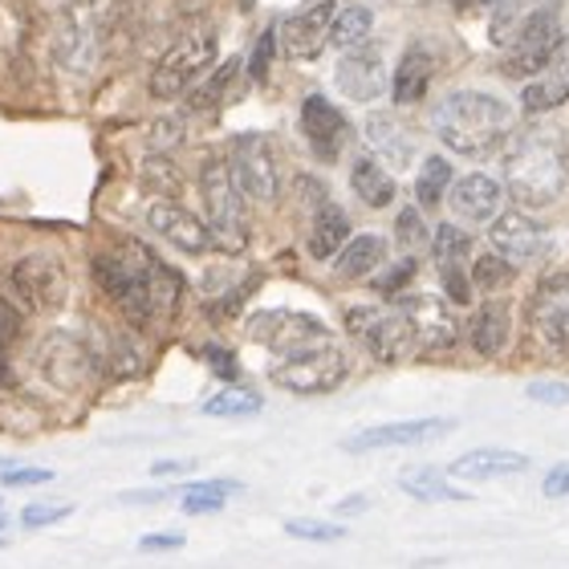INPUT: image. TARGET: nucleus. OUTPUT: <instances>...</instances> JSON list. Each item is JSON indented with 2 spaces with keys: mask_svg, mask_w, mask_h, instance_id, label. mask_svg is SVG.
Here are the masks:
<instances>
[{
  "mask_svg": "<svg viewBox=\"0 0 569 569\" xmlns=\"http://www.w3.org/2000/svg\"><path fill=\"white\" fill-rule=\"evenodd\" d=\"M367 142H370V151H375V159H382V163H391V167H407L416 159V139H411L403 122L395 119V114H387V110H375L367 119Z\"/></svg>",
  "mask_w": 569,
  "mask_h": 569,
  "instance_id": "a878e982",
  "label": "nucleus"
},
{
  "mask_svg": "<svg viewBox=\"0 0 569 569\" xmlns=\"http://www.w3.org/2000/svg\"><path fill=\"white\" fill-rule=\"evenodd\" d=\"M94 367H98V355L94 350H86V346L78 342V338H70V333H53V338L41 346V370H46L58 387H66V391H73Z\"/></svg>",
  "mask_w": 569,
  "mask_h": 569,
  "instance_id": "4be33fe9",
  "label": "nucleus"
},
{
  "mask_svg": "<svg viewBox=\"0 0 569 569\" xmlns=\"http://www.w3.org/2000/svg\"><path fill=\"white\" fill-rule=\"evenodd\" d=\"M569 102V33L561 37V46L553 49V58L541 66V73H533L521 86V110L525 114H549Z\"/></svg>",
  "mask_w": 569,
  "mask_h": 569,
  "instance_id": "aec40b11",
  "label": "nucleus"
},
{
  "mask_svg": "<svg viewBox=\"0 0 569 569\" xmlns=\"http://www.w3.org/2000/svg\"><path fill=\"white\" fill-rule=\"evenodd\" d=\"M439 281H443V293H448L451 306H468L472 301V273H468V264H439Z\"/></svg>",
  "mask_w": 569,
  "mask_h": 569,
  "instance_id": "a19ab883",
  "label": "nucleus"
},
{
  "mask_svg": "<svg viewBox=\"0 0 569 569\" xmlns=\"http://www.w3.org/2000/svg\"><path fill=\"white\" fill-rule=\"evenodd\" d=\"M53 472L49 468H9V472H0V485L4 488H29V485H49Z\"/></svg>",
  "mask_w": 569,
  "mask_h": 569,
  "instance_id": "a18cd8bd",
  "label": "nucleus"
},
{
  "mask_svg": "<svg viewBox=\"0 0 569 569\" xmlns=\"http://www.w3.org/2000/svg\"><path fill=\"white\" fill-rule=\"evenodd\" d=\"M431 78H436V53L423 41H411L391 73V98L399 107H419L431 90Z\"/></svg>",
  "mask_w": 569,
  "mask_h": 569,
  "instance_id": "5701e85b",
  "label": "nucleus"
},
{
  "mask_svg": "<svg viewBox=\"0 0 569 569\" xmlns=\"http://www.w3.org/2000/svg\"><path fill=\"white\" fill-rule=\"evenodd\" d=\"M142 553H163V549H183V533H151L139 541Z\"/></svg>",
  "mask_w": 569,
  "mask_h": 569,
  "instance_id": "8fccbe9b",
  "label": "nucleus"
},
{
  "mask_svg": "<svg viewBox=\"0 0 569 569\" xmlns=\"http://www.w3.org/2000/svg\"><path fill=\"white\" fill-rule=\"evenodd\" d=\"M370 29H375V12L367 4H346V9L333 12L330 24V46L338 49H358L370 41Z\"/></svg>",
  "mask_w": 569,
  "mask_h": 569,
  "instance_id": "7c9ffc66",
  "label": "nucleus"
},
{
  "mask_svg": "<svg viewBox=\"0 0 569 569\" xmlns=\"http://www.w3.org/2000/svg\"><path fill=\"white\" fill-rule=\"evenodd\" d=\"M216 58H220V37H216V29L212 24H196V29H188L176 46L167 49L163 58L154 61L147 90H151V98H159V102H171V98L188 94L191 86L212 70Z\"/></svg>",
  "mask_w": 569,
  "mask_h": 569,
  "instance_id": "39448f33",
  "label": "nucleus"
},
{
  "mask_svg": "<svg viewBox=\"0 0 569 569\" xmlns=\"http://www.w3.org/2000/svg\"><path fill=\"white\" fill-rule=\"evenodd\" d=\"M191 468H196L191 460H154L151 476L154 480H171V476H183V472H191Z\"/></svg>",
  "mask_w": 569,
  "mask_h": 569,
  "instance_id": "3c124183",
  "label": "nucleus"
},
{
  "mask_svg": "<svg viewBox=\"0 0 569 569\" xmlns=\"http://www.w3.org/2000/svg\"><path fill=\"white\" fill-rule=\"evenodd\" d=\"M561 17L553 9H533L521 21V29L505 41V53H500V73L505 78H517V82H529L533 73H541L553 49L561 46Z\"/></svg>",
  "mask_w": 569,
  "mask_h": 569,
  "instance_id": "1a4fd4ad",
  "label": "nucleus"
},
{
  "mask_svg": "<svg viewBox=\"0 0 569 569\" xmlns=\"http://www.w3.org/2000/svg\"><path fill=\"white\" fill-rule=\"evenodd\" d=\"M512 277H517V269H512L505 257H497V252H488V257H476L472 261V289L497 293V289H505Z\"/></svg>",
  "mask_w": 569,
  "mask_h": 569,
  "instance_id": "e433bc0d",
  "label": "nucleus"
},
{
  "mask_svg": "<svg viewBox=\"0 0 569 569\" xmlns=\"http://www.w3.org/2000/svg\"><path fill=\"white\" fill-rule=\"evenodd\" d=\"M338 12V0H309L306 9L284 17L277 24V46L289 61H313L330 46V24Z\"/></svg>",
  "mask_w": 569,
  "mask_h": 569,
  "instance_id": "f8f14e48",
  "label": "nucleus"
},
{
  "mask_svg": "<svg viewBox=\"0 0 569 569\" xmlns=\"http://www.w3.org/2000/svg\"><path fill=\"white\" fill-rule=\"evenodd\" d=\"M9 289L29 313H58L70 301V273L53 252H24L9 269Z\"/></svg>",
  "mask_w": 569,
  "mask_h": 569,
  "instance_id": "9d476101",
  "label": "nucleus"
},
{
  "mask_svg": "<svg viewBox=\"0 0 569 569\" xmlns=\"http://www.w3.org/2000/svg\"><path fill=\"white\" fill-rule=\"evenodd\" d=\"M200 200L203 224L212 232V249L244 252L249 244V196L240 191L228 159H203L200 167Z\"/></svg>",
  "mask_w": 569,
  "mask_h": 569,
  "instance_id": "20e7f679",
  "label": "nucleus"
},
{
  "mask_svg": "<svg viewBox=\"0 0 569 569\" xmlns=\"http://www.w3.org/2000/svg\"><path fill=\"white\" fill-rule=\"evenodd\" d=\"M21 333H24V318H21V309L12 306L9 297H0V367L9 362L12 346L21 342Z\"/></svg>",
  "mask_w": 569,
  "mask_h": 569,
  "instance_id": "58836bf2",
  "label": "nucleus"
},
{
  "mask_svg": "<svg viewBox=\"0 0 569 569\" xmlns=\"http://www.w3.org/2000/svg\"><path fill=\"white\" fill-rule=\"evenodd\" d=\"M451 431V419H399V423L367 427L342 443L346 451H382V448H416L427 439Z\"/></svg>",
  "mask_w": 569,
  "mask_h": 569,
  "instance_id": "412c9836",
  "label": "nucleus"
},
{
  "mask_svg": "<svg viewBox=\"0 0 569 569\" xmlns=\"http://www.w3.org/2000/svg\"><path fill=\"white\" fill-rule=\"evenodd\" d=\"M346 330H350V338L362 342L370 358H379L387 367L403 362L416 350V333L399 313V306H350L346 309Z\"/></svg>",
  "mask_w": 569,
  "mask_h": 569,
  "instance_id": "6e6552de",
  "label": "nucleus"
},
{
  "mask_svg": "<svg viewBox=\"0 0 569 569\" xmlns=\"http://www.w3.org/2000/svg\"><path fill=\"white\" fill-rule=\"evenodd\" d=\"M367 505H370L367 497H346V500H338V512H342V517H355V512H367Z\"/></svg>",
  "mask_w": 569,
  "mask_h": 569,
  "instance_id": "603ef678",
  "label": "nucleus"
},
{
  "mask_svg": "<svg viewBox=\"0 0 569 569\" xmlns=\"http://www.w3.org/2000/svg\"><path fill=\"white\" fill-rule=\"evenodd\" d=\"M456 171L443 154H427L423 163H419V176H416V203L419 208H439V203L448 200V188Z\"/></svg>",
  "mask_w": 569,
  "mask_h": 569,
  "instance_id": "c756f323",
  "label": "nucleus"
},
{
  "mask_svg": "<svg viewBox=\"0 0 569 569\" xmlns=\"http://www.w3.org/2000/svg\"><path fill=\"white\" fill-rule=\"evenodd\" d=\"M546 497L549 500H566L569 497V463H553L546 472Z\"/></svg>",
  "mask_w": 569,
  "mask_h": 569,
  "instance_id": "09e8293b",
  "label": "nucleus"
},
{
  "mask_svg": "<svg viewBox=\"0 0 569 569\" xmlns=\"http://www.w3.org/2000/svg\"><path fill=\"white\" fill-rule=\"evenodd\" d=\"M395 237H399V244H407V249L431 244V232H427V224H423V208H403V212L395 216Z\"/></svg>",
  "mask_w": 569,
  "mask_h": 569,
  "instance_id": "ea45409f",
  "label": "nucleus"
},
{
  "mask_svg": "<svg viewBox=\"0 0 569 569\" xmlns=\"http://www.w3.org/2000/svg\"><path fill=\"white\" fill-rule=\"evenodd\" d=\"M333 86H338V94L350 98V102H375V98L387 94L391 73L382 66L379 49L358 46V49H342V61L333 66Z\"/></svg>",
  "mask_w": 569,
  "mask_h": 569,
  "instance_id": "2eb2a0df",
  "label": "nucleus"
},
{
  "mask_svg": "<svg viewBox=\"0 0 569 569\" xmlns=\"http://www.w3.org/2000/svg\"><path fill=\"white\" fill-rule=\"evenodd\" d=\"M228 167H232L240 191H244L252 203L281 200L284 176H281V159H277V147L269 134H261V131L237 134L232 147H228Z\"/></svg>",
  "mask_w": 569,
  "mask_h": 569,
  "instance_id": "0eeeda50",
  "label": "nucleus"
},
{
  "mask_svg": "<svg viewBox=\"0 0 569 569\" xmlns=\"http://www.w3.org/2000/svg\"><path fill=\"white\" fill-rule=\"evenodd\" d=\"M147 224H151L154 237H163L171 249L188 252V257H203V252L212 249L208 224L176 200H154L151 208H147Z\"/></svg>",
  "mask_w": 569,
  "mask_h": 569,
  "instance_id": "f3484780",
  "label": "nucleus"
},
{
  "mask_svg": "<svg viewBox=\"0 0 569 569\" xmlns=\"http://www.w3.org/2000/svg\"><path fill=\"white\" fill-rule=\"evenodd\" d=\"M0 549H4V537H0Z\"/></svg>",
  "mask_w": 569,
  "mask_h": 569,
  "instance_id": "6e6d98bb",
  "label": "nucleus"
},
{
  "mask_svg": "<svg viewBox=\"0 0 569 569\" xmlns=\"http://www.w3.org/2000/svg\"><path fill=\"white\" fill-rule=\"evenodd\" d=\"M529 399H533V403H546V407H561V403H569V382L537 379V382H529Z\"/></svg>",
  "mask_w": 569,
  "mask_h": 569,
  "instance_id": "c03bdc74",
  "label": "nucleus"
},
{
  "mask_svg": "<svg viewBox=\"0 0 569 569\" xmlns=\"http://www.w3.org/2000/svg\"><path fill=\"white\" fill-rule=\"evenodd\" d=\"M70 512H73V505H29V509L21 512V525L24 529H46V525L66 521Z\"/></svg>",
  "mask_w": 569,
  "mask_h": 569,
  "instance_id": "37998d69",
  "label": "nucleus"
},
{
  "mask_svg": "<svg viewBox=\"0 0 569 569\" xmlns=\"http://www.w3.org/2000/svg\"><path fill=\"white\" fill-rule=\"evenodd\" d=\"M4 525H9V517H4V512H0V533H4Z\"/></svg>",
  "mask_w": 569,
  "mask_h": 569,
  "instance_id": "5fc2aeb1",
  "label": "nucleus"
},
{
  "mask_svg": "<svg viewBox=\"0 0 569 569\" xmlns=\"http://www.w3.org/2000/svg\"><path fill=\"white\" fill-rule=\"evenodd\" d=\"M350 240V216L330 200H318L313 208V220H309V237H306V249L313 261H333L342 244Z\"/></svg>",
  "mask_w": 569,
  "mask_h": 569,
  "instance_id": "393cba45",
  "label": "nucleus"
},
{
  "mask_svg": "<svg viewBox=\"0 0 569 569\" xmlns=\"http://www.w3.org/2000/svg\"><path fill=\"white\" fill-rule=\"evenodd\" d=\"M500 203H505V188H500L492 176H485V171L451 179L448 208L456 220H463V224H492V220L500 216Z\"/></svg>",
  "mask_w": 569,
  "mask_h": 569,
  "instance_id": "6ab92c4d",
  "label": "nucleus"
},
{
  "mask_svg": "<svg viewBox=\"0 0 569 569\" xmlns=\"http://www.w3.org/2000/svg\"><path fill=\"white\" fill-rule=\"evenodd\" d=\"M346 375H350V362L330 338L306 346V350H293V355H281L269 367V379L289 395H330L342 387Z\"/></svg>",
  "mask_w": 569,
  "mask_h": 569,
  "instance_id": "423d86ee",
  "label": "nucleus"
},
{
  "mask_svg": "<svg viewBox=\"0 0 569 569\" xmlns=\"http://www.w3.org/2000/svg\"><path fill=\"white\" fill-rule=\"evenodd\" d=\"M431 252H436V264H468L472 257V237L456 224H439L431 232Z\"/></svg>",
  "mask_w": 569,
  "mask_h": 569,
  "instance_id": "f704fd0d",
  "label": "nucleus"
},
{
  "mask_svg": "<svg viewBox=\"0 0 569 569\" xmlns=\"http://www.w3.org/2000/svg\"><path fill=\"white\" fill-rule=\"evenodd\" d=\"M240 66H244L240 58L220 61L212 70V78L196 90V107H220V102H228V94H232V86H237V78H240Z\"/></svg>",
  "mask_w": 569,
  "mask_h": 569,
  "instance_id": "c9c22d12",
  "label": "nucleus"
},
{
  "mask_svg": "<svg viewBox=\"0 0 569 569\" xmlns=\"http://www.w3.org/2000/svg\"><path fill=\"white\" fill-rule=\"evenodd\" d=\"M249 338L252 342L269 346L277 358L293 355V350H306L313 342H326L330 330L326 321L313 318V313H297V309H261L249 318Z\"/></svg>",
  "mask_w": 569,
  "mask_h": 569,
  "instance_id": "9b49d317",
  "label": "nucleus"
},
{
  "mask_svg": "<svg viewBox=\"0 0 569 569\" xmlns=\"http://www.w3.org/2000/svg\"><path fill=\"white\" fill-rule=\"evenodd\" d=\"M264 399L249 387H224V391H216L203 399V416L212 419H249V416H261Z\"/></svg>",
  "mask_w": 569,
  "mask_h": 569,
  "instance_id": "473e14b6",
  "label": "nucleus"
},
{
  "mask_svg": "<svg viewBox=\"0 0 569 569\" xmlns=\"http://www.w3.org/2000/svg\"><path fill=\"white\" fill-rule=\"evenodd\" d=\"M521 472H529V456L509 448H476L448 468V476H456V480H497V476H521Z\"/></svg>",
  "mask_w": 569,
  "mask_h": 569,
  "instance_id": "b1692460",
  "label": "nucleus"
},
{
  "mask_svg": "<svg viewBox=\"0 0 569 569\" xmlns=\"http://www.w3.org/2000/svg\"><path fill=\"white\" fill-rule=\"evenodd\" d=\"M346 131L350 122L326 94H306L301 98V134H306L309 151L318 154L321 163H333L346 147Z\"/></svg>",
  "mask_w": 569,
  "mask_h": 569,
  "instance_id": "a211bd4d",
  "label": "nucleus"
},
{
  "mask_svg": "<svg viewBox=\"0 0 569 569\" xmlns=\"http://www.w3.org/2000/svg\"><path fill=\"white\" fill-rule=\"evenodd\" d=\"M240 492L237 480H203V485H191L183 488V500H179V509L188 512V517H203V512H220L224 509V500Z\"/></svg>",
  "mask_w": 569,
  "mask_h": 569,
  "instance_id": "72a5a7b5",
  "label": "nucleus"
},
{
  "mask_svg": "<svg viewBox=\"0 0 569 569\" xmlns=\"http://www.w3.org/2000/svg\"><path fill=\"white\" fill-rule=\"evenodd\" d=\"M90 269H94L98 289L110 297V306L119 309L134 330H151L179 309L183 277L139 240H119L114 249L94 252Z\"/></svg>",
  "mask_w": 569,
  "mask_h": 569,
  "instance_id": "f257e3e1",
  "label": "nucleus"
},
{
  "mask_svg": "<svg viewBox=\"0 0 569 569\" xmlns=\"http://www.w3.org/2000/svg\"><path fill=\"white\" fill-rule=\"evenodd\" d=\"M382 261H387V240L379 232H362V237L346 240L342 252L333 257V273L342 281H362V277L379 273Z\"/></svg>",
  "mask_w": 569,
  "mask_h": 569,
  "instance_id": "cd10ccee",
  "label": "nucleus"
},
{
  "mask_svg": "<svg viewBox=\"0 0 569 569\" xmlns=\"http://www.w3.org/2000/svg\"><path fill=\"white\" fill-rule=\"evenodd\" d=\"M529 321L553 355H569V273L546 277L537 284L529 301Z\"/></svg>",
  "mask_w": 569,
  "mask_h": 569,
  "instance_id": "dca6fc26",
  "label": "nucleus"
},
{
  "mask_svg": "<svg viewBox=\"0 0 569 569\" xmlns=\"http://www.w3.org/2000/svg\"><path fill=\"white\" fill-rule=\"evenodd\" d=\"M350 188H355V196L367 208H391L395 191H399L395 188V176L375 154H358L355 163H350Z\"/></svg>",
  "mask_w": 569,
  "mask_h": 569,
  "instance_id": "c85d7f7f",
  "label": "nucleus"
},
{
  "mask_svg": "<svg viewBox=\"0 0 569 569\" xmlns=\"http://www.w3.org/2000/svg\"><path fill=\"white\" fill-rule=\"evenodd\" d=\"M284 533L297 541H342L346 529L330 521H313V517H293V521H284Z\"/></svg>",
  "mask_w": 569,
  "mask_h": 569,
  "instance_id": "4c0bfd02",
  "label": "nucleus"
},
{
  "mask_svg": "<svg viewBox=\"0 0 569 569\" xmlns=\"http://www.w3.org/2000/svg\"><path fill=\"white\" fill-rule=\"evenodd\" d=\"M66 4H70V0H66Z\"/></svg>",
  "mask_w": 569,
  "mask_h": 569,
  "instance_id": "4d7b16f0",
  "label": "nucleus"
},
{
  "mask_svg": "<svg viewBox=\"0 0 569 569\" xmlns=\"http://www.w3.org/2000/svg\"><path fill=\"white\" fill-rule=\"evenodd\" d=\"M512 333V313L505 301H485L476 309L472 321H468V342L480 358H497L505 346H509Z\"/></svg>",
  "mask_w": 569,
  "mask_h": 569,
  "instance_id": "bb28decb",
  "label": "nucleus"
},
{
  "mask_svg": "<svg viewBox=\"0 0 569 569\" xmlns=\"http://www.w3.org/2000/svg\"><path fill=\"white\" fill-rule=\"evenodd\" d=\"M395 306H399V313L416 333V346H423V350H448V346L460 342V321L451 313V301H443V297L407 293Z\"/></svg>",
  "mask_w": 569,
  "mask_h": 569,
  "instance_id": "ddd939ff",
  "label": "nucleus"
},
{
  "mask_svg": "<svg viewBox=\"0 0 569 569\" xmlns=\"http://www.w3.org/2000/svg\"><path fill=\"white\" fill-rule=\"evenodd\" d=\"M277 49H281V46H277V29H264L261 41H257V49H252V58H249V73L257 78V82H264V78H269Z\"/></svg>",
  "mask_w": 569,
  "mask_h": 569,
  "instance_id": "79ce46f5",
  "label": "nucleus"
},
{
  "mask_svg": "<svg viewBox=\"0 0 569 569\" xmlns=\"http://www.w3.org/2000/svg\"><path fill=\"white\" fill-rule=\"evenodd\" d=\"M399 488L416 500H468V492H460L448 476L436 472V468H423V463H419V468H407V472L399 476Z\"/></svg>",
  "mask_w": 569,
  "mask_h": 569,
  "instance_id": "2f4dec72",
  "label": "nucleus"
},
{
  "mask_svg": "<svg viewBox=\"0 0 569 569\" xmlns=\"http://www.w3.org/2000/svg\"><path fill=\"white\" fill-rule=\"evenodd\" d=\"M517 110L488 90H451L431 110V131L451 154L485 159L512 134Z\"/></svg>",
  "mask_w": 569,
  "mask_h": 569,
  "instance_id": "f03ea898",
  "label": "nucleus"
},
{
  "mask_svg": "<svg viewBox=\"0 0 569 569\" xmlns=\"http://www.w3.org/2000/svg\"><path fill=\"white\" fill-rule=\"evenodd\" d=\"M488 240H492V252L505 257L512 269H525L546 257L549 249V232L546 224H537L529 212H500L492 224H488Z\"/></svg>",
  "mask_w": 569,
  "mask_h": 569,
  "instance_id": "4468645a",
  "label": "nucleus"
},
{
  "mask_svg": "<svg viewBox=\"0 0 569 569\" xmlns=\"http://www.w3.org/2000/svg\"><path fill=\"white\" fill-rule=\"evenodd\" d=\"M500 0H456V9L460 12H485V9H497Z\"/></svg>",
  "mask_w": 569,
  "mask_h": 569,
  "instance_id": "864d4df0",
  "label": "nucleus"
},
{
  "mask_svg": "<svg viewBox=\"0 0 569 569\" xmlns=\"http://www.w3.org/2000/svg\"><path fill=\"white\" fill-rule=\"evenodd\" d=\"M500 176L505 191L525 208H549L569 183V154L549 131H521L512 134L500 154Z\"/></svg>",
  "mask_w": 569,
  "mask_h": 569,
  "instance_id": "7ed1b4c3",
  "label": "nucleus"
},
{
  "mask_svg": "<svg viewBox=\"0 0 569 569\" xmlns=\"http://www.w3.org/2000/svg\"><path fill=\"white\" fill-rule=\"evenodd\" d=\"M203 362H208V367L216 370V375H220V379H237L240 370H237V358L228 355L224 346H208V350H203Z\"/></svg>",
  "mask_w": 569,
  "mask_h": 569,
  "instance_id": "de8ad7c7",
  "label": "nucleus"
},
{
  "mask_svg": "<svg viewBox=\"0 0 569 569\" xmlns=\"http://www.w3.org/2000/svg\"><path fill=\"white\" fill-rule=\"evenodd\" d=\"M416 269H419L416 257H407V261H399V264L391 269V273L375 281V284H379V293H399V289H403V284L411 281V277H416Z\"/></svg>",
  "mask_w": 569,
  "mask_h": 569,
  "instance_id": "49530a36",
  "label": "nucleus"
}]
</instances>
